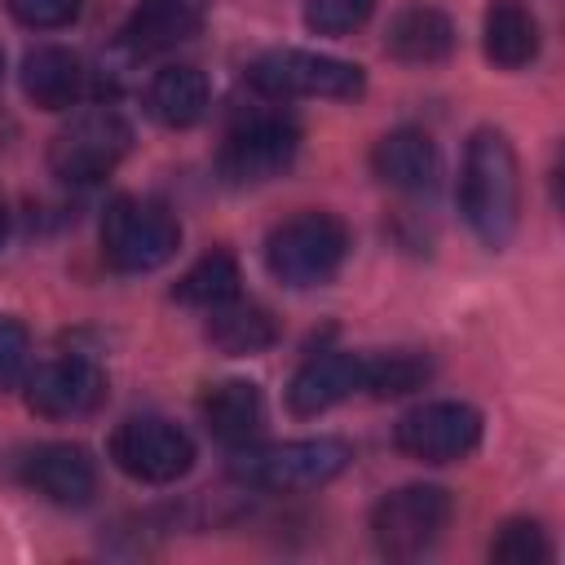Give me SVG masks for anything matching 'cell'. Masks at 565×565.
I'll return each mask as SVG.
<instances>
[{"label":"cell","instance_id":"484cf974","mask_svg":"<svg viewBox=\"0 0 565 565\" xmlns=\"http://www.w3.org/2000/svg\"><path fill=\"white\" fill-rule=\"evenodd\" d=\"M31 371V331L18 318L0 313V393L22 384Z\"/></svg>","mask_w":565,"mask_h":565},{"label":"cell","instance_id":"4fadbf2b","mask_svg":"<svg viewBox=\"0 0 565 565\" xmlns=\"http://www.w3.org/2000/svg\"><path fill=\"white\" fill-rule=\"evenodd\" d=\"M362 393V353H344V349H327L313 353L309 362H300V371L287 384V411L300 419L327 415L331 406H340L344 397Z\"/></svg>","mask_w":565,"mask_h":565},{"label":"cell","instance_id":"ba28073f","mask_svg":"<svg viewBox=\"0 0 565 565\" xmlns=\"http://www.w3.org/2000/svg\"><path fill=\"white\" fill-rule=\"evenodd\" d=\"M296 150H300V128L287 115H252L225 132L216 172L225 185L238 190L265 185L296 163Z\"/></svg>","mask_w":565,"mask_h":565},{"label":"cell","instance_id":"cb8c5ba5","mask_svg":"<svg viewBox=\"0 0 565 565\" xmlns=\"http://www.w3.org/2000/svg\"><path fill=\"white\" fill-rule=\"evenodd\" d=\"M490 561H503V565H539V561H552V543H547V534H543L539 521L512 516L490 539Z\"/></svg>","mask_w":565,"mask_h":565},{"label":"cell","instance_id":"5b68a950","mask_svg":"<svg viewBox=\"0 0 565 565\" xmlns=\"http://www.w3.org/2000/svg\"><path fill=\"white\" fill-rule=\"evenodd\" d=\"M353 450L340 437H300V441H274V446H247L234 459V477L252 490L269 494H296V490H318L335 481L349 468Z\"/></svg>","mask_w":565,"mask_h":565},{"label":"cell","instance_id":"e0dca14e","mask_svg":"<svg viewBox=\"0 0 565 565\" xmlns=\"http://www.w3.org/2000/svg\"><path fill=\"white\" fill-rule=\"evenodd\" d=\"M212 88L207 75L190 62H172L163 71H154V79L146 84V110L150 119H159L163 128H194L207 115Z\"/></svg>","mask_w":565,"mask_h":565},{"label":"cell","instance_id":"d6986e66","mask_svg":"<svg viewBox=\"0 0 565 565\" xmlns=\"http://www.w3.org/2000/svg\"><path fill=\"white\" fill-rule=\"evenodd\" d=\"M539 18L521 4V0H490L486 18H481V49L494 66L503 71H521L539 57Z\"/></svg>","mask_w":565,"mask_h":565},{"label":"cell","instance_id":"6da1fadb","mask_svg":"<svg viewBox=\"0 0 565 565\" xmlns=\"http://www.w3.org/2000/svg\"><path fill=\"white\" fill-rule=\"evenodd\" d=\"M459 212L486 247H508L521 225V168L516 150L499 128H477L463 146Z\"/></svg>","mask_w":565,"mask_h":565},{"label":"cell","instance_id":"9a60e30c","mask_svg":"<svg viewBox=\"0 0 565 565\" xmlns=\"http://www.w3.org/2000/svg\"><path fill=\"white\" fill-rule=\"evenodd\" d=\"M203 18H207V0H137L119 31V44L137 57L168 53L181 40H190L203 26Z\"/></svg>","mask_w":565,"mask_h":565},{"label":"cell","instance_id":"5bb4252c","mask_svg":"<svg viewBox=\"0 0 565 565\" xmlns=\"http://www.w3.org/2000/svg\"><path fill=\"white\" fill-rule=\"evenodd\" d=\"M22 481L57 508H84L97 490V468H93L84 446L49 441L22 459Z\"/></svg>","mask_w":565,"mask_h":565},{"label":"cell","instance_id":"2e32d148","mask_svg":"<svg viewBox=\"0 0 565 565\" xmlns=\"http://www.w3.org/2000/svg\"><path fill=\"white\" fill-rule=\"evenodd\" d=\"M199 419L216 441L252 446V437L265 428V397L252 380H216L199 393Z\"/></svg>","mask_w":565,"mask_h":565},{"label":"cell","instance_id":"30bf717a","mask_svg":"<svg viewBox=\"0 0 565 565\" xmlns=\"http://www.w3.org/2000/svg\"><path fill=\"white\" fill-rule=\"evenodd\" d=\"M481 411L468 402H424L406 411L393 428V441L402 455L419 463H459L481 446Z\"/></svg>","mask_w":565,"mask_h":565},{"label":"cell","instance_id":"603a6c76","mask_svg":"<svg viewBox=\"0 0 565 565\" xmlns=\"http://www.w3.org/2000/svg\"><path fill=\"white\" fill-rule=\"evenodd\" d=\"M433 375L428 353L419 349H388V353H362V388L375 397H402L415 393Z\"/></svg>","mask_w":565,"mask_h":565},{"label":"cell","instance_id":"ac0fdd59","mask_svg":"<svg viewBox=\"0 0 565 565\" xmlns=\"http://www.w3.org/2000/svg\"><path fill=\"white\" fill-rule=\"evenodd\" d=\"M371 168L384 185L393 190H428L437 181V146L428 132L419 128H393L375 141L371 150Z\"/></svg>","mask_w":565,"mask_h":565},{"label":"cell","instance_id":"ffe728a7","mask_svg":"<svg viewBox=\"0 0 565 565\" xmlns=\"http://www.w3.org/2000/svg\"><path fill=\"white\" fill-rule=\"evenodd\" d=\"M455 22L441 13V9H402L388 31H384V49L388 57L397 62H411V66H428V62H446L455 53Z\"/></svg>","mask_w":565,"mask_h":565},{"label":"cell","instance_id":"f1b7e54d","mask_svg":"<svg viewBox=\"0 0 565 565\" xmlns=\"http://www.w3.org/2000/svg\"><path fill=\"white\" fill-rule=\"evenodd\" d=\"M0 75H4V49H0Z\"/></svg>","mask_w":565,"mask_h":565},{"label":"cell","instance_id":"52a82bcc","mask_svg":"<svg viewBox=\"0 0 565 565\" xmlns=\"http://www.w3.org/2000/svg\"><path fill=\"white\" fill-rule=\"evenodd\" d=\"M455 499L441 486H402L371 508V539L388 561L424 556L450 525Z\"/></svg>","mask_w":565,"mask_h":565},{"label":"cell","instance_id":"4316f807","mask_svg":"<svg viewBox=\"0 0 565 565\" xmlns=\"http://www.w3.org/2000/svg\"><path fill=\"white\" fill-rule=\"evenodd\" d=\"M4 9L31 31H57L79 18V0H4Z\"/></svg>","mask_w":565,"mask_h":565},{"label":"cell","instance_id":"83f0119b","mask_svg":"<svg viewBox=\"0 0 565 565\" xmlns=\"http://www.w3.org/2000/svg\"><path fill=\"white\" fill-rule=\"evenodd\" d=\"M4 234H9V212H4V203H0V243H4Z\"/></svg>","mask_w":565,"mask_h":565},{"label":"cell","instance_id":"8fae6325","mask_svg":"<svg viewBox=\"0 0 565 565\" xmlns=\"http://www.w3.org/2000/svg\"><path fill=\"white\" fill-rule=\"evenodd\" d=\"M106 402V371L88 353H62L26 371V406L44 419H84Z\"/></svg>","mask_w":565,"mask_h":565},{"label":"cell","instance_id":"d4e9b609","mask_svg":"<svg viewBox=\"0 0 565 565\" xmlns=\"http://www.w3.org/2000/svg\"><path fill=\"white\" fill-rule=\"evenodd\" d=\"M375 13V0H305V26L313 35H349L366 26Z\"/></svg>","mask_w":565,"mask_h":565},{"label":"cell","instance_id":"3957f363","mask_svg":"<svg viewBox=\"0 0 565 565\" xmlns=\"http://www.w3.org/2000/svg\"><path fill=\"white\" fill-rule=\"evenodd\" d=\"M132 150V128L115 106L84 102L49 141V168L66 185H93L110 177Z\"/></svg>","mask_w":565,"mask_h":565},{"label":"cell","instance_id":"277c9868","mask_svg":"<svg viewBox=\"0 0 565 565\" xmlns=\"http://www.w3.org/2000/svg\"><path fill=\"white\" fill-rule=\"evenodd\" d=\"M181 247V221L168 212V203L146 194H119L110 199L102 216V256L119 274H150L168 265Z\"/></svg>","mask_w":565,"mask_h":565},{"label":"cell","instance_id":"7c38bea8","mask_svg":"<svg viewBox=\"0 0 565 565\" xmlns=\"http://www.w3.org/2000/svg\"><path fill=\"white\" fill-rule=\"evenodd\" d=\"M93 88H97V79L88 71V62L62 44H40L22 57V93L44 110L84 106V102H93Z\"/></svg>","mask_w":565,"mask_h":565},{"label":"cell","instance_id":"8992f818","mask_svg":"<svg viewBox=\"0 0 565 565\" xmlns=\"http://www.w3.org/2000/svg\"><path fill=\"white\" fill-rule=\"evenodd\" d=\"M247 84L265 97H331L353 102L366 88L358 62L313 53V49H269L247 66Z\"/></svg>","mask_w":565,"mask_h":565},{"label":"cell","instance_id":"44dd1931","mask_svg":"<svg viewBox=\"0 0 565 565\" xmlns=\"http://www.w3.org/2000/svg\"><path fill=\"white\" fill-rule=\"evenodd\" d=\"M207 340L225 358H252V353H265L278 340V322L265 305H252V300L234 296V300L207 309Z\"/></svg>","mask_w":565,"mask_h":565},{"label":"cell","instance_id":"7402d4cb","mask_svg":"<svg viewBox=\"0 0 565 565\" xmlns=\"http://www.w3.org/2000/svg\"><path fill=\"white\" fill-rule=\"evenodd\" d=\"M238 282H243L238 260H234L230 252H207V256H199V260L181 274V282H177V300L190 305V309H203V313H207V309L234 300V296H238Z\"/></svg>","mask_w":565,"mask_h":565},{"label":"cell","instance_id":"9c48e42d","mask_svg":"<svg viewBox=\"0 0 565 565\" xmlns=\"http://www.w3.org/2000/svg\"><path fill=\"white\" fill-rule=\"evenodd\" d=\"M110 459L132 481L168 486L194 468V441L181 424L163 415H132L110 433Z\"/></svg>","mask_w":565,"mask_h":565},{"label":"cell","instance_id":"7a4b0ae2","mask_svg":"<svg viewBox=\"0 0 565 565\" xmlns=\"http://www.w3.org/2000/svg\"><path fill=\"white\" fill-rule=\"evenodd\" d=\"M349 256V230L331 212H296L265 238V265L282 287H322L340 274Z\"/></svg>","mask_w":565,"mask_h":565}]
</instances>
